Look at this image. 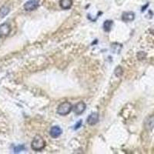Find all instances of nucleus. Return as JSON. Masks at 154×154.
Here are the masks:
<instances>
[{
	"mask_svg": "<svg viewBox=\"0 0 154 154\" xmlns=\"http://www.w3.org/2000/svg\"><path fill=\"white\" fill-rule=\"evenodd\" d=\"M9 12V8L7 6H2L1 9H0V17H5L6 15H8V13Z\"/></svg>",
	"mask_w": 154,
	"mask_h": 154,
	"instance_id": "nucleus-12",
	"label": "nucleus"
},
{
	"mask_svg": "<svg viewBox=\"0 0 154 154\" xmlns=\"http://www.w3.org/2000/svg\"><path fill=\"white\" fill-rule=\"evenodd\" d=\"M86 108V105L85 103H83V102H79L78 103H76L72 109H73V112H75L76 115H80V114H82V112H84Z\"/></svg>",
	"mask_w": 154,
	"mask_h": 154,
	"instance_id": "nucleus-5",
	"label": "nucleus"
},
{
	"mask_svg": "<svg viewBox=\"0 0 154 154\" xmlns=\"http://www.w3.org/2000/svg\"><path fill=\"white\" fill-rule=\"evenodd\" d=\"M62 133H63V130H62V129L59 126H53V127L51 128L50 132H49L50 136L52 137H53V138H57V137H59L62 134Z\"/></svg>",
	"mask_w": 154,
	"mask_h": 154,
	"instance_id": "nucleus-7",
	"label": "nucleus"
},
{
	"mask_svg": "<svg viewBox=\"0 0 154 154\" xmlns=\"http://www.w3.org/2000/svg\"><path fill=\"white\" fill-rule=\"evenodd\" d=\"M115 72V75H116V76L120 77L121 75H123V69H122V67L118 66V67H116V68L115 72Z\"/></svg>",
	"mask_w": 154,
	"mask_h": 154,
	"instance_id": "nucleus-13",
	"label": "nucleus"
},
{
	"mask_svg": "<svg viewBox=\"0 0 154 154\" xmlns=\"http://www.w3.org/2000/svg\"><path fill=\"white\" fill-rule=\"evenodd\" d=\"M112 24H113V22H112V20H106V21H105V23H104L103 24L104 30H105L106 32L110 31L111 29H112Z\"/></svg>",
	"mask_w": 154,
	"mask_h": 154,
	"instance_id": "nucleus-11",
	"label": "nucleus"
},
{
	"mask_svg": "<svg viewBox=\"0 0 154 154\" xmlns=\"http://www.w3.org/2000/svg\"><path fill=\"white\" fill-rule=\"evenodd\" d=\"M39 5V2L38 0H29L24 5V9L26 11H33L36 9Z\"/></svg>",
	"mask_w": 154,
	"mask_h": 154,
	"instance_id": "nucleus-3",
	"label": "nucleus"
},
{
	"mask_svg": "<svg viewBox=\"0 0 154 154\" xmlns=\"http://www.w3.org/2000/svg\"><path fill=\"white\" fill-rule=\"evenodd\" d=\"M60 7L63 9H69L72 5V0H60Z\"/></svg>",
	"mask_w": 154,
	"mask_h": 154,
	"instance_id": "nucleus-10",
	"label": "nucleus"
},
{
	"mask_svg": "<svg viewBox=\"0 0 154 154\" xmlns=\"http://www.w3.org/2000/svg\"><path fill=\"white\" fill-rule=\"evenodd\" d=\"M144 124L147 130H152L154 128V116H150L147 118Z\"/></svg>",
	"mask_w": 154,
	"mask_h": 154,
	"instance_id": "nucleus-8",
	"label": "nucleus"
},
{
	"mask_svg": "<svg viewBox=\"0 0 154 154\" xmlns=\"http://www.w3.org/2000/svg\"><path fill=\"white\" fill-rule=\"evenodd\" d=\"M135 19V14L133 12H125L123 13L122 19L124 22H131L133 21Z\"/></svg>",
	"mask_w": 154,
	"mask_h": 154,
	"instance_id": "nucleus-9",
	"label": "nucleus"
},
{
	"mask_svg": "<svg viewBox=\"0 0 154 154\" xmlns=\"http://www.w3.org/2000/svg\"><path fill=\"white\" fill-rule=\"evenodd\" d=\"M81 125H82V120H79V122H78V123L75 125L74 130H77V129H79V128L81 126Z\"/></svg>",
	"mask_w": 154,
	"mask_h": 154,
	"instance_id": "nucleus-15",
	"label": "nucleus"
},
{
	"mask_svg": "<svg viewBox=\"0 0 154 154\" xmlns=\"http://www.w3.org/2000/svg\"><path fill=\"white\" fill-rule=\"evenodd\" d=\"M46 146V141L40 135H36L31 143L32 149L35 151H41Z\"/></svg>",
	"mask_w": 154,
	"mask_h": 154,
	"instance_id": "nucleus-1",
	"label": "nucleus"
},
{
	"mask_svg": "<svg viewBox=\"0 0 154 154\" xmlns=\"http://www.w3.org/2000/svg\"><path fill=\"white\" fill-rule=\"evenodd\" d=\"M99 122V114L97 112H93L88 116L87 123L90 126L96 124Z\"/></svg>",
	"mask_w": 154,
	"mask_h": 154,
	"instance_id": "nucleus-6",
	"label": "nucleus"
},
{
	"mask_svg": "<svg viewBox=\"0 0 154 154\" xmlns=\"http://www.w3.org/2000/svg\"><path fill=\"white\" fill-rule=\"evenodd\" d=\"M11 32V26L8 23H2L0 25V37L7 36Z\"/></svg>",
	"mask_w": 154,
	"mask_h": 154,
	"instance_id": "nucleus-4",
	"label": "nucleus"
},
{
	"mask_svg": "<svg viewBox=\"0 0 154 154\" xmlns=\"http://www.w3.org/2000/svg\"><path fill=\"white\" fill-rule=\"evenodd\" d=\"M72 109V104L69 102H64L60 104L57 108V113L60 116H66L69 113Z\"/></svg>",
	"mask_w": 154,
	"mask_h": 154,
	"instance_id": "nucleus-2",
	"label": "nucleus"
},
{
	"mask_svg": "<svg viewBox=\"0 0 154 154\" xmlns=\"http://www.w3.org/2000/svg\"><path fill=\"white\" fill-rule=\"evenodd\" d=\"M25 149V146L23 145H19L18 146H16L14 148V152H21L22 150Z\"/></svg>",
	"mask_w": 154,
	"mask_h": 154,
	"instance_id": "nucleus-14",
	"label": "nucleus"
}]
</instances>
